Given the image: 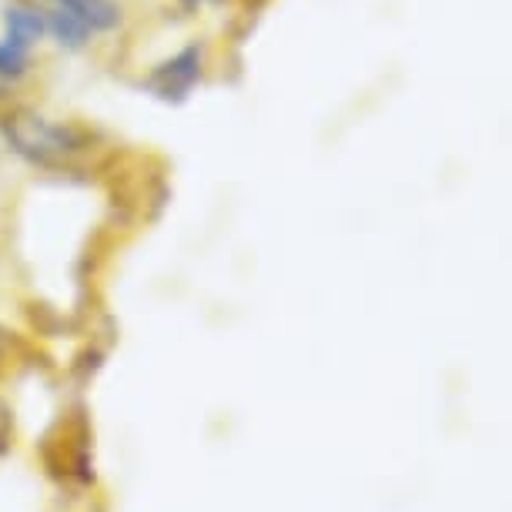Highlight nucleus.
I'll use <instances>...</instances> for the list:
<instances>
[{
	"instance_id": "obj_1",
	"label": "nucleus",
	"mask_w": 512,
	"mask_h": 512,
	"mask_svg": "<svg viewBox=\"0 0 512 512\" xmlns=\"http://www.w3.org/2000/svg\"><path fill=\"white\" fill-rule=\"evenodd\" d=\"M7 141L14 144L17 154H24L34 164H64L71 161L77 151L84 148V138L77 134L71 124L47 121L34 111H17L4 121Z\"/></svg>"
},
{
	"instance_id": "obj_2",
	"label": "nucleus",
	"mask_w": 512,
	"mask_h": 512,
	"mask_svg": "<svg viewBox=\"0 0 512 512\" xmlns=\"http://www.w3.org/2000/svg\"><path fill=\"white\" fill-rule=\"evenodd\" d=\"M201 61H205L201 47H185L178 57L164 61L158 71L148 77V88L164 101H185L191 88L201 81Z\"/></svg>"
},
{
	"instance_id": "obj_3",
	"label": "nucleus",
	"mask_w": 512,
	"mask_h": 512,
	"mask_svg": "<svg viewBox=\"0 0 512 512\" xmlns=\"http://www.w3.org/2000/svg\"><path fill=\"white\" fill-rule=\"evenodd\" d=\"M41 37H47V17L41 7L34 4H11L4 11V37L0 41H7L17 51H27L31 54L37 44H41Z\"/></svg>"
},
{
	"instance_id": "obj_4",
	"label": "nucleus",
	"mask_w": 512,
	"mask_h": 512,
	"mask_svg": "<svg viewBox=\"0 0 512 512\" xmlns=\"http://www.w3.org/2000/svg\"><path fill=\"white\" fill-rule=\"evenodd\" d=\"M44 17H47V37H54L67 51H81V47L91 41V27L84 24L71 7L54 4L51 11H44Z\"/></svg>"
},
{
	"instance_id": "obj_5",
	"label": "nucleus",
	"mask_w": 512,
	"mask_h": 512,
	"mask_svg": "<svg viewBox=\"0 0 512 512\" xmlns=\"http://www.w3.org/2000/svg\"><path fill=\"white\" fill-rule=\"evenodd\" d=\"M27 67H31V54L0 41V81H17L27 74Z\"/></svg>"
},
{
	"instance_id": "obj_6",
	"label": "nucleus",
	"mask_w": 512,
	"mask_h": 512,
	"mask_svg": "<svg viewBox=\"0 0 512 512\" xmlns=\"http://www.w3.org/2000/svg\"><path fill=\"white\" fill-rule=\"evenodd\" d=\"M4 365H7V332L0 328V372H4Z\"/></svg>"
},
{
	"instance_id": "obj_7",
	"label": "nucleus",
	"mask_w": 512,
	"mask_h": 512,
	"mask_svg": "<svg viewBox=\"0 0 512 512\" xmlns=\"http://www.w3.org/2000/svg\"><path fill=\"white\" fill-rule=\"evenodd\" d=\"M188 7H201V4H208V0H185Z\"/></svg>"
},
{
	"instance_id": "obj_8",
	"label": "nucleus",
	"mask_w": 512,
	"mask_h": 512,
	"mask_svg": "<svg viewBox=\"0 0 512 512\" xmlns=\"http://www.w3.org/2000/svg\"><path fill=\"white\" fill-rule=\"evenodd\" d=\"M51 4H77V0H51Z\"/></svg>"
}]
</instances>
